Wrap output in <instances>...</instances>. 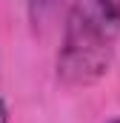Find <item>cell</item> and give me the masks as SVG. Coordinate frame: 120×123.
I'll list each match as a JSON object with an SVG mask.
<instances>
[{
	"label": "cell",
	"instance_id": "1",
	"mask_svg": "<svg viewBox=\"0 0 120 123\" xmlns=\"http://www.w3.org/2000/svg\"><path fill=\"white\" fill-rule=\"evenodd\" d=\"M120 43V0H69L57 49V80L86 89L103 80Z\"/></svg>",
	"mask_w": 120,
	"mask_h": 123
},
{
	"label": "cell",
	"instance_id": "2",
	"mask_svg": "<svg viewBox=\"0 0 120 123\" xmlns=\"http://www.w3.org/2000/svg\"><path fill=\"white\" fill-rule=\"evenodd\" d=\"M63 3H66V0H26L31 23H34V26H37V23H46V20L57 12Z\"/></svg>",
	"mask_w": 120,
	"mask_h": 123
},
{
	"label": "cell",
	"instance_id": "3",
	"mask_svg": "<svg viewBox=\"0 0 120 123\" xmlns=\"http://www.w3.org/2000/svg\"><path fill=\"white\" fill-rule=\"evenodd\" d=\"M0 123H12V115H9V106H6V100L0 97Z\"/></svg>",
	"mask_w": 120,
	"mask_h": 123
},
{
	"label": "cell",
	"instance_id": "4",
	"mask_svg": "<svg viewBox=\"0 0 120 123\" xmlns=\"http://www.w3.org/2000/svg\"><path fill=\"white\" fill-rule=\"evenodd\" d=\"M103 123H120V115H114V117H109V120H103Z\"/></svg>",
	"mask_w": 120,
	"mask_h": 123
}]
</instances>
